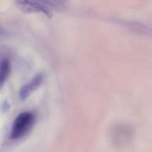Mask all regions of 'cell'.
<instances>
[{
	"label": "cell",
	"instance_id": "277c9868",
	"mask_svg": "<svg viewBox=\"0 0 152 152\" xmlns=\"http://www.w3.org/2000/svg\"><path fill=\"white\" fill-rule=\"evenodd\" d=\"M41 3L52 11H62L69 6V0H40Z\"/></svg>",
	"mask_w": 152,
	"mask_h": 152
},
{
	"label": "cell",
	"instance_id": "5b68a950",
	"mask_svg": "<svg viewBox=\"0 0 152 152\" xmlns=\"http://www.w3.org/2000/svg\"><path fill=\"white\" fill-rule=\"evenodd\" d=\"M10 71V62L7 59H4L0 60V91Z\"/></svg>",
	"mask_w": 152,
	"mask_h": 152
},
{
	"label": "cell",
	"instance_id": "3957f363",
	"mask_svg": "<svg viewBox=\"0 0 152 152\" xmlns=\"http://www.w3.org/2000/svg\"><path fill=\"white\" fill-rule=\"evenodd\" d=\"M43 80V75L38 74L34 77L29 83L23 86L19 92V97L20 100L25 101L30 95L36 90L42 84Z\"/></svg>",
	"mask_w": 152,
	"mask_h": 152
},
{
	"label": "cell",
	"instance_id": "7a4b0ae2",
	"mask_svg": "<svg viewBox=\"0 0 152 152\" xmlns=\"http://www.w3.org/2000/svg\"><path fill=\"white\" fill-rule=\"evenodd\" d=\"M17 7L26 13L42 12L49 18H52L53 12L41 3L40 0H16Z\"/></svg>",
	"mask_w": 152,
	"mask_h": 152
},
{
	"label": "cell",
	"instance_id": "52a82bcc",
	"mask_svg": "<svg viewBox=\"0 0 152 152\" xmlns=\"http://www.w3.org/2000/svg\"><path fill=\"white\" fill-rule=\"evenodd\" d=\"M7 35V33L6 30L1 26H0V39L4 38Z\"/></svg>",
	"mask_w": 152,
	"mask_h": 152
},
{
	"label": "cell",
	"instance_id": "8992f818",
	"mask_svg": "<svg viewBox=\"0 0 152 152\" xmlns=\"http://www.w3.org/2000/svg\"><path fill=\"white\" fill-rule=\"evenodd\" d=\"M10 106L8 101H4L0 106V110L3 113L8 112L10 110Z\"/></svg>",
	"mask_w": 152,
	"mask_h": 152
},
{
	"label": "cell",
	"instance_id": "6da1fadb",
	"mask_svg": "<svg viewBox=\"0 0 152 152\" xmlns=\"http://www.w3.org/2000/svg\"><path fill=\"white\" fill-rule=\"evenodd\" d=\"M34 115L29 112L19 114L13 121L10 135L11 140H16L25 136L34 126Z\"/></svg>",
	"mask_w": 152,
	"mask_h": 152
}]
</instances>
